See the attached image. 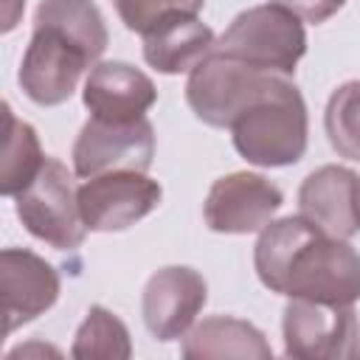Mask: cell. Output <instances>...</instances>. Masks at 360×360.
<instances>
[{
    "label": "cell",
    "mask_w": 360,
    "mask_h": 360,
    "mask_svg": "<svg viewBox=\"0 0 360 360\" xmlns=\"http://www.w3.org/2000/svg\"><path fill=\"white\" fill-rule=\"evenodd\" d=\"M323 129L329 146L340 158L360 160V79L343 82L332 90L323 112Z\"/></svg>",
    "instance_id": "19"
},
{
    "label": "cell",
    "mask_w": 360,
    "mask_h": 360,
    "mask_svg": "<svg viewBox=\"0 0 360 360\" xmlns=\"http://www.w3.org/2000/svg\"><path fill=\"white\" fill-rule=\"evenodd\" d=\"M214 53L242 59L267 73L292 76L295 65L307 53L304 20L278 3L245 8L217 37Z\"/></svg>",
    "instance_id": "4"
},
{
    "label": "cell",
    "mask_w": 360,
    "mask_h": 360,
    "mask_svg": "<svg viewBox=\"0 0 360 360\" xmlns=\"http://www.w3.org/2000/svg\"><path fill=\"white\" fill-rule=\"evenodd\" d=\"M14 208L25 231L56 250H76L87 236L79 211V188L65 163L51 155L39 174L14 197Z\"/></svg>",
    "instance_id": "5"
},
{
    "label": "cell",
    "mask_w": 360,
    "mask_h": 360,
    "mask_svg": "<svg viewBox=\"0 0 360 360\" xmlns=\"http://www.w3.org/2000/svg\"><path fill=\"white\" fill-rule=\"evenodd\" d=\"M233 149L253 166H292L307 152V104L290 76H278L231 121Z\"/></svg>",
    "instance_id": "3"
},
{
    "label": "cell",
    "mask_w": 360,
    "mask_h": 360,
    "mask_svg": "<svg viewBox=\"0 0 360 360\" xmlns=\"http://www.w3.org/2000/svg\"><path fill=\"white\" fill-rule=\"evenodd\" d=\"M298 214L321 233L352 239L360 231V177L346 166H321L298 188Z\"/></svg>",
    "instance_id": "12"
},
{
    "label": "cell",
    "mask_w": 360,
    "mask_h": 360,
    "mask_svg": "<svg viewBox=\"0 0 360 360\" xmlns=\"http://www.w3.org/2000/svg\"><path fill=\"white\" fill-rule=\"evenodd\" d=\"M3 160H0V194L17 197L42 169L45 158L37 129L28 121H20L8 104H3Z\"/></svg>",
    "instance_id": "17"
},
{
    "label": "cell",
    "mask_w": 360,
    "mask_h": 360,
    "mask_svg": "<svg viewBox=\"0 0 360 360\" xmlns=\"http://www.w3.org/2000/svg\"><path fill=\"white\" fill-rule=\"evenodd\" d=\"M73 357L82 360H127L132 357V340H129V329L124 326V321L118 315H112L104 307H90L84 321L79 323L76 335H73V346H70Z\"/></svg>",
    "instance_id": "18"
},
{
    "label": "cell",
    "mask_w": 360,
    "mask_h": 360,
    "mask_svg": "<svg viewBox=\"0 0 360 360\" xmlns=\"http://www.w3.org/2000/svg\"><path fill=\"white\" fill-rule=\"evenodd\" d=\"M82 101L93 118L135 121V118H143L146 110L158 101V90L143 70L127 62L110 59L90 68L82 90Z\"/></svg>",
    "instance_id": "14"
},
{
    "label": "cell",
    "mask_w": 360,
    "mask_h": 360,
    "mask_svg": "<svg viewBox=\"0 0 360 360\" xmlns=\"http://www.w3.org/2000/svg\"><path fill=\"white\" fill-rule=\"evenodd\" d=\"M110 34L93 0H42L20 62V87L39 107L65 104L84 70L98 65Z\"/></svg>",
    "instance_id": "2"
},
{
    "label": "cell",
    "mask_w": 360,
    "mask_h": 360,
    "mask_svg": "<svg viewBox=\"0 0 360 360\" xmlns=\"http://www.w3.org/2000/svg\"><path fill=\"white\" fill-rule=\"evenodd\" d=\"M284 194L276 183L253 172H233L211 183L202 217L217 233H256L273 222Z\"/></svg>",
    "instance_id": "10"
},
{
    "label": "cell",
    "mask_w": 360,
    "mask_h": 360,
    "mask_svg": "<svg viewBox=\"0 0 360 360\" xmlns=\"http://www.w3.org/2000/svg\"><path fill=\"white\" fill-rule=\"evenodd\" d=\"M143 59L158 73L174 76L197 68L214 51V31L197 17L186 11H172L149 25L143 34Z\"/></svg>",
    "instance_id": "15"
},
{
    "label": "cell",
    "mask_w": 360,
    "mask_h": 360,
    "mask_svg": "<svg viewBox=\"0 0 360 360\" xmlns=\"http://www.w3.org/2000/svg\"><path fill=\"white\" fill-rule=\"evenodd\" d=\"M186 360H222V357H253L270 360L273 349L262 329L233 315H211L194 323L180 343Z\"/></svg>",
    "instance_id": "16"
},
{
    "label": "cell",
    "mask_w": 360,
    "mask_h": 360,
    "mask_svg": "<svg viewBox=\"0 0 360 360\" xmlns=\"http://www.w3.org/2000/svg\"><path fill=\"white\" fill-rule=\"evenodd\" d=\"M208 301L205 278L186 264H169L149 276L141 298V315L155 340H180Z\"/></svg>",
    "instance_id": "11"
},
{
    "label": "cell",
    "mask_w": 360,
    "mask_h": 360,
    "mask_svg": "<svg viewBox=\"0 0 360 360\" xmlns=\"http://www.w3.org/2000/svg\"><path fill=\"white\" fill-rule=\"evenodd\" d=\"M59 273L42 256L25 248H6L0 253V292L6 335L48 312L59 298Z\"/></svg>",
    "instance_id": "13"
},
{
    "label": "cell",
    "mask_w": 360,
    "mask_h": 360,
    "mask_svg": "<svg viewBox=\"0 0 360 360\" xmlns=\"http://www.w3.org/2000/svg\"><path fill=\"white\" fill-rule=\"evenodd\" d=\"M259 281L278 295L335 307L360 301V253L349 239H335L309 225L301 214L273 219L253 245Z\"/></svg>",
    "instance_id": "1"
},
{
    "label": "cell",
    "mask_w": 360,
    "mask_h": 360,
    "mask_svg": "<svg viewBox=\"0 0 360 360\" xmlns=\"http://www.w3.org/2000/svg\"><path fill=\"white\" fill-rule=\"evenodd\" d=\"M270 3H278L290 8L295 17H301L304 22H315V25L326 22L346 6V0H270Z\"/></svg>",
    "instance_id": "21"
},
{
    "label": "cell",
    "mask_w": 360,
    "mask_h": 360,
    "mask_svg": "<svg viewBox=\"0 0 360 360\" xmlns=\"http://www.w3.org/2000/svg\"><path fill=\"white\" fill-rule=\"evenodd\" d=\"M281 73L259 70L242 59L225 53H208L188 70L186 104L208 127H231L239 110H245L259 93H264Z\"/></svg>",
    "instance_id": "6"
},
{
    "label": "cell",
    "mask_w": 360,
    "mask_h": 360,
    "mask_svg": "<svg viewBox=\"0 0 360 360\" xmlns=\"http://www.w3.org/2000/svg\"><path fill=\"white\" fill-rule=\"evenodd\" d=\"M160 197V183L146 172H104L79 186V211L87 231L115 233L149 217Z\"/></svg>",
    "instance_id": "9"
},
{
    "label": "cell",
    "mask_w": 360,
    "mask_h": 360,
    "mask_svg": "<svg viewBox=\"0 0 360 360\" xmlns=\"http://www.w3.org/2000/svg\"><path fill=\"white\" fill-rule=\"evenodd\" d=\"M284 354L301 360H346L360 354V321L352 307L290 298L281 318Z\"/></svg>",
    "instance_id": "7"
},
{
    "label": "cell",
    "mask_w": 360,
    "mask_h": 360,
    "mask_svg": "<svg viewBox=\"0 0 360 360\" xmlns=\"http://www.w3.org/2000/svg\"><path fill=\"white\" fill-rule=\"evenodd\" d=\"M202 3L205 0H112L121 22L135 34H143L149 25H155L160 17H166L172 11L200 14Z\"/></svg>",
    "instance_id": "20"
},
{
    "label": "cell",
    "mask_w": 360,
    "mask_h": 360,
    "mask_svg": "<svg viewBox=\"0 0 360 360\" xmlns=\"http://www.w3.org/2000/svg\"><path fill=\"white\" fill-rule=\"evenodd\" d=\"M22 8H25V0H3V34H8L20 22Z\"/></svg>",
    "instance_id": "22"
},
{
    "label": "cell",
    "mask_w": 360,
    "mask_h": 360,
    "mask_svg": "<svg viewBox=\"0 0 360 360\" xmlns=\"http://www.w3.org/2000/svg\"><path fill=\"white\" fill-rule=\"evenodd\" d=\"M152 158L155 127L146 115L135 121H104L90 115L70 152L73 172L82 180L104 172H149Z\"/></svg>",
    "instance_id": "8"
}]
</instances>
